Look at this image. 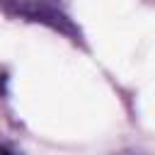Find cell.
I'll return each mask as SVG.
<instances>
[{"instance_id": "cell-1", "label": "cell", "mask_w": 155, "mask_h": 155, "mask_svg": "<svg viewBox=\"0 0 155 155\" xmlns=\"http://www.w3.org/2000/svg\"><path fill=\"white\" fill-rule=\"evenodd\" d=\"M0 7L12 17H22L27 22H39L70 39H80V29L58 7H53L46 0H0Z\"/></svg>"}]
</instances>
